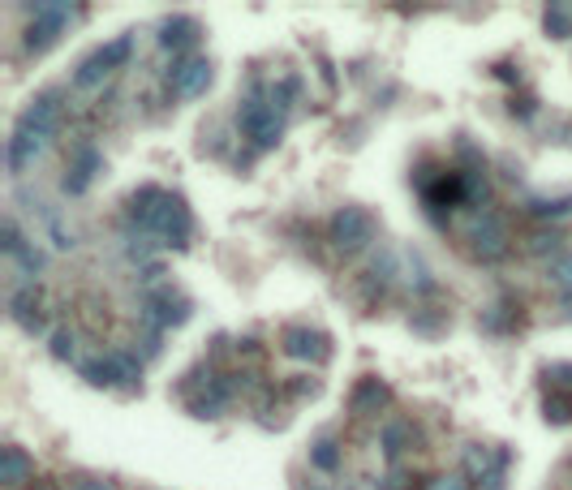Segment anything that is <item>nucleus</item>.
I'll use <instances>...</instances> for the list:
<instances>
[{
    "label": "nucleus",
    "instance_id": "obj_1",
    "mask_svg": "<svg viewBox=\"0 0 572 490\" xmlns=\"http://www.w3.org/2000/svg\"><path fill=\"white\" fill-rule=\"evenodd\" d=\"M130 215H134V233L147 237L151 245L164 250H185L194 233V215L185 207V198L160 185H138L130 198Z\"/></svg>",
    "mask_w": 572,
    "mask_h": 490
},
{
    "label": "nucleus",
    "instance_id": "obj_2",
    "mask_svg": "<svg viewBox=\"0 0 572 490\" xmlns=\"http://www.w3.org/2000/svg\"><path fill=\"white\" fill-rule=\"evenodd\" d=\"M237 129L254 142V151H276L280 138H284V117L271 108V99L263 86H250L246 99L237 108Z\"/></svg>",
    "mask_w": 572,
    "mask_h": 490
},
{
    "label": "nucleus",
    "instance_id": "obj_3",
    "mask_svg": "<svg viewBox=\"0 0 572 490\" xmlns=\"http://www.w3.org/2000/svg\"><path fill=\"white\" fill-rule=\"evenodd\" d=\"M31 13V22H26V35H22V48L31 52V56H39V52H48L56 39H61L69 26H74V18H78V5H31L26 9Z\"/></svg>",
    "mask_w": 572,
    "mask_h": 490
},
{
    "label": "nucleus",
    "instance_id": "obj_4",
    "mask_svg": "<svg viewBox=\"0 0 572 490\" xmlns=\"http://www.w3.org/2000/svg\"><path fill=\"white\" fill-rule=\"evenodd\" d=\"M130 52H134V35H117L112 43H99L87 61L74 69V91H99L104 78H112L125 61H130Z\"/></svg>",
    "mask_w": 572,
    "mask_h": 490
},
{
    "label": "nucleus",
    "instance_id": "obj_5",
    "mask_svg": "<svg viewBox=\"0 0 572 490\" xmlns=\"http://www.w3.org/2000/svg\"><path fill=\"white\" fill-rule=\"evenodd\" d=\"M327 241H332L336 254H362L370 241H375V215L366 207H340L332 220H327Z\"/></svg>",
    "mask_w": 572,
    "mask_h": 490
},
{
    "label": "nucleus",
    "instance_id": "obj_6",
    "mask_svg": "<svg viewBox=\"0 0 572 490\" xmlns=\"http://www.w3.org/2000/svg\"><path fill=\"white\" fill-rule=\"evenodd\" d=\"M78 374L87 379L91 387H138L142 383V357L134 353H104V357H91V362H82Z\"/></svg>",
    "mask_w": 572,
    "mask_h": 490
},
{
    "label": "nucleus",
    "instance_id": "obj_7",
    "mask_svg": "<svg viewBox=\"0 0 572 490\" xmlns=\"http://www.w3.org/2000/svg\"><path fill=\"white\" fill-rule=\"evenodd\" d=\"M508 245H512V233H508L504 215L486 211L469 224V254H474V263H499L508 254Z\"/></svg>",
    "mask_w": 572,
    "mask_h": 490
},
{
    "label": "nucleus",
    "instance_id": "obj_8",
    "mask_svg": "<svg viewBox=\"0 0 572 490\" xmlns=\"http://www.w3.org/2000/svg\"><path fill=\"white\" fill-rule=\"evenodd\" d=\"M280 349H284V357H293V362H302V366H323L327 357H332V336H327L323 327H289L280 336Z\"/></svg>",
    "mask_w": 572,
    "mask_h": 490
},
{
    "label": "nucleus",
    "instance_id": "obj_9",
    "mask_svg": "<svg viewBox=\"0 0 572 490\" xmlns=\"http://www.w3.org/2000/svg\"><path fill=\"white\" fill-rule=\"evenodd\" d=\"M190 319V301L173 288H164V293H147L142 297V323H147L151 336H160V331H173L177 323Z\"/></svg>",
    "mask_w": 572,
    "mask_h": 490
},
{
    "label": "nucleus",
    "instance_id": "obj_10",
    "mask_svg": "<svg viewBox=\"0 0 572 490\" xmlns=\"http://www.w3.org/2000/svg\"><path fill=\"white\" fill-rule=\"evenodd\" d=\"M211 74H216V65H211V56H177L173 69H168V86L181 95V99H198L211 86Z\"/></svg>",
    "mask_w": 572,
    "mask_h": 490
},
{
    "label": "nucleus",
    "instance_id": "obj_11",
    "mask_svg": "<svg viewBox=\"0 0 572 490\" xmlns=\"http://www.w3.org/2000/svg\"><path fill=\"white\" fill-rule=\"evenodd\" d=\"M61 117H65V95L56 91V86H48L44 95H35V99H31V108H26L22 117H18V125H22V129H31V134H39V138L48 142V138L56 134V129H61Z\"/></svg>",
    "mask_w": 572,
    "mask_h": 490
},
{
    "label": "nucleus",
    "instance_id": "obj_12",
    "mask_svg": "<svg viewBox=\"0 0 572 490\" xmlns=\"http://www.w3.org/2000/svg\"><path fill=\"white\" fill-rule=\"evenodd\" d=\"M104 172V155H99L95 147H82L74 160H69V168H65V181H61V190H65V198H82L91 190V181Z\"/></svg>",
    "mask_w": 572,
    "mask_h": 490
},
{
    "label": "nucleus",
    "instance_id": "obj_13",
    "mask_svg": "<svg viewBox=\"0 0 572 490\" xmlns=\"http://www.w3.org/2000/svg\"><path fill=\"white\" fill-rule=\"evenodd\" d=\"M9 314H13V323H22L26 331H44L48 327L44 293H39L35 284H26V288H18V293L9 297Z\"/></svg>",
    "mask_w": 572,
    "mask_h": 490
},
{
    "label": "nucleus",
    "instance_id": "obj_14",
    "mask_svg": "<svg viewBox=\"0 0 572 490\" xmlns=\"http://www.w3.org/2000/svg\"><path fill=\"white\" fill-rule=\"evenodd\" d=\"M392 405V387L375 379V374H366V379H357L353 383V396H349V409L357 417H370V413H379V409H388Z\"/></svg>",
    "mask_w": 572,
    "mask_h": 490
},
{
    "label": "nucleus",
    "instance_id": "obj_15",
    "mask_svg": "<svg viewBox=\"0 0 572 490\" xmlns=\"http://www.w3.org/2000/svg\"><path fill=\"white\" fill-rule=\"evenodd\" d=\"M31 478H35V456L26 448H18V443H5V448H0V486L18 490Z\"/></svg>",
    "mask_w": 572,
    "mask_h": 490
},
{
    "label": "nucleus",
    "instance_id": "obj_16",
    "mask_svg": "<svg viewBox=\"0 0 572 490\" xmlns=\"http://www.w3.org/2000/svg\"><path fill=\"white\" fill-rule=\"evenodd\" d=\"M198 35H203V26H198L194 18H185V13H177V18H164V22H160V48H164V52L190 56L185 48H194Z\"/></svg>",
    "mask_w": 572,
    "mask_h": 490
},
{
    "label": "nucleus",
    "instance_id": "obj_17",
    "mask_svg": "<svg viewBox=\"0 0 572 490\" xmlns=\"http://www.w3.org/2000/svg\"><path fill=\"white\" fill-rule=\"evenodd\" d=\"M44 151V138L31 134V129H22V125H13V134H9V147H5V168L18 177V172L35 160V155Z\"/></svg>",
    "mask_w": 572,
    "mask_h": 490
},
{
    "label": "nucleus",
    "instance_id": "obj_18",
    "mask_svg": "<svg viewBox=\"0 0 572 490\" xmlns=\"http://www.w3.org/2000/svg\"><path fill=\"white\" fill-rule=\"evenodd\" d=\"M228 400H233V383H228V379H207V387L194 396L190 413L194 417H207V422H216V417L228 409Z\"/></svg>",
    "mask_w": 572,
    "mask_h": 490
},
{
    "label": "nucleus",
    "instance_id": "obj_19",
    "mask_svg": "<svg viewBox=\"0 0 572 490\" xmlns=\"http://www.w3.org/2000/svg\"><path fill=\"white\" fill-rule=\"evenodd\" d=\"M413 435H418V430H413V422H405V417H396V422H388L379 430V448H383V456L396 460L405 456V448H413Z\"/></svg>",
    "mask_w": 572,
    "mask_h": 490
},
{
    "label": "nucleus",
    "instance_id": "obj_20",
    "mask_svg": "<svg viewBox=\"0 0 572 490\" xmlns=\"http://www.w3.org/2000/svg\"><path fill=\"white\" fill-rule=\"evenodd\" d=\"M340 465H345V456H340V443H336L332 435H323V439L310 443V469H319V473H340Z\"/></svg>",
    "mask_w": 572,
    "mask_h": 490
},
{
    "label": "nucleus",
    "instance_id": "obj_21",
    "mask_svg": "<svg viewBox=\"0 0 572 490\" xmlns=\"http://www.w3.org/2000/svg\"><path fill=\"white\" fill-rule=\"evenodd\" d=\"M542 31L551 39H572V5H547L542 9Z\"/></svg>",
    "mask_w": 572,
    "mask_h": 490
},
{
    "label": "nucleus",
    "instance_id": "obj_22",
    "mask_svg": "<svg viewBox=\"0 0 572 490\" xmlns=\"http://www.w3.org/2000/svg\"><path fill=\"white\" fill-rule=\"evenodd\" d=\"M542 417H547L551 426H568L572 422V392H551L542 396Z\"/></svg>",
    "mask_w": 572,
    "mask_h": 490
},
{
    "label": "nucleus",
    "instance_id": "obj_23",
    "mask_svg": "<svg viewBox=\"0 0 572 490\" xmlns=\"http://www.w3.org/2000/svg\"><path fill=\"white\" fill-rule=\"evenodd\" d=\"M482 327H491L495 336H508V331H517V314H512L508 293H504V301H495V306L482 314Z\"/></svg>",
    "mask_w": 572,
    "mask_h": 490
},
{
    "label": "nucleus",
    "instance_id": "obj_24",
    "mask_svg": "<svg viewBox=\"0 0 572 490\" xmlns=\"http://www.w3.org/2000/svg\"><path fill=\"white\" fill-rule=\"evenodd\" d=\"M297 91H302V78H297V74H289V78H280L276 86H267V99H271V108H276V112H280V117H284V112H289V108H293V99H297Z\"/></svg>",
    "mask_w": 572,
    "mask_h": 490
},
{
    "label": "nucleus",
    "instance_id": "obj_25",
    "mask_svg": "<svg viewBox=\"0 0 572 490\" xmlns=\"http://www.w3.org/2000/svg\"><path fill=\"white\" fill-rule=\"evenodd\" d=\"M491 465H495V456L486 452L482 443H469V448H465V473H469V478H474V482L482 486V482H486V473H491Z\"/></svg>",
    "mask_w": 572,
    "mask_h": 490
},
{
    "label": "nucleus",
    "instance_id": "obj_26",
    "mask_svg": "<svg viewBox=\"0 0 572 490\" xmlns=\"http://www.w3.org/2000/svg\"><path fill=\"white\" fill-rule=\"evenodd\" d=\"M560 245H564V228H538L529 237V254H555Z\"/></svg>",
    "mask_w": 572,
    "mask_h": 490
},
{
    "label": "nucleus",
    "instance_id": "obj_27",
    "mask_svg": "<svg viewBox=\"0 0 572 490\" xmlns=\"http://www.w3.org/2000/svg\"><path fill=\"white\" fill-rule=\"evenodd\" d=\"M508 465H512V452L499 448V452H495V465H491V473H486V482H482L478 490H504V482H508Z\"/></svg>",
    "mask_w": 572,
    "mask_h": 490
},
{
    "label": "nucleus",
    "instance_id": "obj_28",
    "mask_svg": "<svg viewBox=\"0 0 572 490\" xmlns=\"http://www.w3.org/2000/svg\"><path fill=\"white\" fill-rule=\"evenodd\" d=\"M379 490H418V473L392 465V469L379 478Z\"/></svg>",
    "mask_w": 572,
    "mask_h": 490
},
{
    "label": "nucleus",
    "instance_id": "obj_29",
    "mask_svg": "<svg viewBox=\"0 0 572 490\" xmlns=\"http://www.w3.org/2000/svg\"><path fill=\"white\" fill-rule=\"evenodd\" d=\"M13 258H18V267L26 271V276H39V271H44V250H35L31 241H22V245H18V254H13Z\"/></svg>",
    "mask_w": 572,
    "mask_h": 490
},
{
    "label": "nucleus",
    "instance_id": "obj_30",
    "mask_svg": "<svg viewBox=\"0 0 572 490\" xmlns=\"http://www.w3.org/2000/svg\"><path fill=\"white\" fill-rule=\"evenodd\" d=\"M22 241H26V237H22L18 220H5V224H0V254H5V258L18 254V245H22Z\"/></svg>",
    "mask_w": 572,
    "mask_h": 490
},
{
    "label": "nucleus",
    "instance_id": "obj_31",
    "mask_svg": "<svg viewBox=\"0 0 572 490\" xmlns=\"http://www.w3.org/2000/svg\"><path fill=\"white\" fill-rule=\"evenodd\" d=\"M547 383L555 392H572V362H547Z\"/></svg>",
    "mask_w": 572,
    "mask_h": 490
},
{
    "label": "nucleus",
    "instance_id": "obj_32",
    "mask_svg": "<svg viewBox=\"0 0 572 490\" xmlns=\"http://www.w3.org/2000/svg\"><path fill=\"white\" fill-rule=\"evenodd\" d=\"M52 357H61V362H74V331H69V327H56V331H52Z\"/></svg>",
    "mask_w": 572,
    "mask_h": 490
},
{
    "label": "nucleus",
    "instance_id": "obj_33",
    "mask_svg": "<svg viewBox=\"0 0 572 490\" xmlns=\"http://www.w3.org/2000/svg\"><path fill=\"white\" fill-rule=\"evenodd\" d=\"M551 284H560L564 293H572V254L568 258H551Z\"/></svg>",
    "mask_w": 572,
    "mask_h": 490
},
{
    "label": "nucleus",
    "instance_id": "obj_34",
    "mask_svg": "<svg viewBox=\"0 0 572 490\" xmlns=\"http://www.w3.org/2000/svg\"><path fill=\"white\" fill-rule=\"evenodd\" d=\"M426 490H469L461 473H439V478L426 482Z\"/></svg>",
    "mask_w": 572,
    "mask_h": 490
},
{
    "label": "nucleus",
    "instance_id": "obj_35",
    "mask_svg": "<svg viewBox=\"0 0 572 490\" xmlns=\"http://www.w3.org/2000/svg\"><path fill=\"white\" fill-rule=\"evenodd\" d=\"M534 95H512L508 99V112H512V117H534Z\"/></svg>",
    "mask_w": 572,
    "mask_h": 490
},
{
    "label": "nucleus",
    "instance_id": "obj_36",
    "mask_svg": "<svg viewBox=\"0 0 572 490\" xmlns=\"http://www.w3.org/2000/svg\"><path fill=\"white\" fill-rule=\"evenodd\" d=\"M572 211V198H555V203H534V215H564Z\"/></svg>",
    "mask_w": 572,
    "mask_h": 490
},
{
    "label": "nucleus",
    "instance_id": "obj_37",
    "mask_svg": "<svg viewBox=\"0 0 572 490\" xmlns=\"http://www.w3.org/2000/svg\"><path fill=\"white\" fill-rule=\"evenodd\" d=\"M74 490H117V486H108V482H99V478H82V482H74Z\"/></svg>",
    "mask_w": 572,
    "mask_h": 490
}]
</instances>
